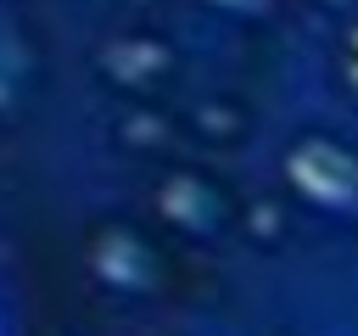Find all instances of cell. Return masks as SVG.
I'll return each mask as SVG.
<instances>
[{
	"label": "cell",
	"instance_id": "cell-1",
	"mask_svg": "<svg viewBox=\"0 0 358 336\" xmlns=\"http://www.w3.org/2000/svg\"><path fill=\"white\" fill-rule=\"evenodd\" d=\"M0 336H6V325H0Z\"/></svg>",
	"mask_w": 358,
	"mask_h": 336
}]
</instances>
